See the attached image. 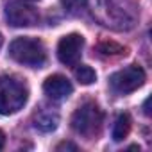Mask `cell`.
Masks as SVG:
<instances>
[{
    "label": "cell",
    "mask_w": 152,
    "mask_h": 152,
    "mask_svg": "<svg viewBox=\"0 0 152 152\" xmlns=\"http://www.w3.org/2000/svg\"><path fill=\"white\" fill-rule=\"evenodd\" d=\"M75 79H77L81 84H93L97 81V73L91 66L88 64H79L75 68Z\"/></svg>",
    "instance_id": "obj_11"
},
{
    "label": "cell",
    "mask_w": 152,
    "mask_h": 152,
    "mask_svg": "<svg viewBox=\"0 0 152 152\" xmlns=\"http://www.w3.org/2000/svg\"><path fill=\"white\" fill-rule=\"evenodd\" d=\"M93 18L111 31H129L138 20V9L131 0H86Z\"/></svg>",
    "instance_id": "obj_1"
},
{
    "label": "cell",
    "mask_w": 152,
    "mask_h": 152,
    "mask_svg": "<svg viewBox=\"0 0 152 152\" xmlns=\"http://www.w3.org/2000/svg\"><path fill=\"white\" fill-rule=\"evenodd\" d=\"M6 18L13 27H32L39 22V13L23 2H9L6 6Z\"/></svg>",
    "instance_id": "obj_7"
},
{
    "label": "cell",
    "mask_w": 152,
    "mask_h": 152,
    "mask_svg": "<svg viewBox=\"0 0 152 152\" xmlns=\"http://www.w3.org/2000/svg\"><path fill=\"white\" fill-rule=\"evenodd\" d=\"M63 148H72V150H77V147L72 145V143H61V145H57V150H63Z\"/></svg>",
    "instance_id": "obj_14"
},
{
    "label": "cell",
    "mask_w": 152,
    "mask_h": 152,
    "mask_svg": "<svg viewBox=\"0 0 152 152\" xmlns=\"http://www.w3.org/2000/svg\"><path fill=\"white\" fill-rule=\"evenodd\" d=\"M2 41H4V39H2V34H0V47H2Z\"/></svg>",
    "instance_id": "obj_17"
},
{
    "label": "cell",
    "mask_w": 152,
    "mask_h": 152,
    "mask_svg": "<svg viewBox=\"0 0 152 152\" xmlns=\"http://www.w3.org/2000/svg\"><path fill=\"white\" fill-rule=\"evenodd\" d=\"M61 2L70 15H81L86 7V0H61Z\"/></svg>",
    "instance_id": "obj_12"
},
{
    "label": "cell",
    "mask_w": 152,
    "mask_h": 152,
    "mask_svg": "<svg viewBox=\"0 0 152 152\" xmlns=\"http://www.w3.org/2000/svg\"><path fill=\"white\" fill-rule=\"evenodd\" d=\"M143 84H145V72L138 64H131L124 70H118L109 77V86L118 95L132 93Z\"/></svg>",
    "instance_id": "obj_5"
},
{
    "label": "cell",
    "mask_w": 152,
    "mask_h": 152,
    "mask_svg": "<svg viewBox=\"0 0 152 152\" xmlns=\"http://www.w3.org/2000/svg\"><path fill=\"white\" fill-rule=\"evenodd\" d=\"M9 56L16 63L31 68H41L47 63L45 47L36 38H16L9 45Z\"/></svg>",
    "instance_id": "obj_3"
},
{
    "label": "cell",
    "mask_w": 152,
    "mask_h": 152,
    "mask_svg": "<svg viewBox=\"0 0 152 152\" xmlns=\"http://www.w3.org/2000/svg\"><path fill=\"white\" fill-rule=\"evenodd\" d=\"M29 99V90L23 81L4 75L0 77V115H15L18 113Z\"/></svg>",
    "instance_id": "obj_2"
},
{
    "label": "cell",
    "mask_w": 152,
    "mask_h": 152,
    "mask_svg": "<svg viewBox=\"0 0 152 152\" xmlns=\"http://www.w3.org/2000/svg\"><path fill=\"white\" fill-rule=\"evenodd\" d=\"M4 143H6V136H4V132L0 131V148L4 147Z\"/></svg>",
    "instance_id": "obj_15"
},
{
    "label": "cell",
    "mask_w": 152,
    "mask_h": 152,
    "mask_svg": "<svg viewBox=\"0 0 152 152\" xmlns=\"http://www.w3.org/2000/svg\"><path fill=\"white\" fill-rule=\"evenodd\" d=\"M148 100H150V99H147V100H145V106H143V111H145V115H150V111H148Z\"/></svg>",
    "instance_id": "obj_16"
},
{
    "label": "cell",
    "mask_w": 152,
    "mask_h": 152,
    "mask_svg": "<svg viewBox=\"0 0 152 152\" xmlns=\"http://www.w3.org/2000/svg\"><path fill=\"white\" fill-rule=\"evenodd\" d=\"M129 131H131V116H129L127 113H122V115L116 118L115 125H113V140H115V141L125 140L127 134H129Z\"/></svg>",
    "instance_id": "obj_10"
},
{
    "label": "cell",
    "mask_w": 152,
    "mask_h": 152,
    "mask_svg": "<svg viewBox=\"0 0 152 152\" xmlns=\"http://www.w3.org/2000/svg\"><path fill=\"white\" fill-rule=\"evenodd\" d=\"M99 50L102 52V54H106V56H115V54H125V48H122L120 45H116V43H102L100 47H99Z\"/></svg>",
    "instance_id": "obj_13"
},
{
    "label": "cell",
    "mask_w": 152,
    "mask_h": 152,
    "mask_svg": "<svg viewBox=\"0 0 152 152\" xmlns=\"http://www.w3.org/2000/svg\"><path fill=\"white\" fill-rule=\"evenodd\" d=\"M34 127L41 132H52L56 131L57 124H59V113L54 109V107H41L36 111L34 118Z\"/></svg>",
    "instance_id": "obj_9"
},
{
    "label": "cell",
    "mask_w": 152,
    "mask_h": 152,
    "mask_svg": "<svg viewBox=\"0 0 152 152\" xmlns=\"http://www.w3.org/2000/svg\"><path fill=\"white\" fill-rule=\"evenodd\" d=\"M43 91L50 99L61 100V99H66V97L72 95L73 86H72V83L64 77V75H50V77L43 83Z\"/></svg>",
    "instance_id": "obj_8"
},
{
    "label": "cell",
    "mask_w": 152,
    "mask_h": 152,
    "mask_svg": "<svg viewBox=\"0 0 152 152\" xmlns=\"http://www.w3.org/2000/svg\"><path fill=\"white\" fill-rule=\"evenodd\" d=\"M70 122H72V129L77 134L91 140L93 136L99 134L104 122V115L95 102H84L83 106L75 109Z\"/></svg>",
    "instance_id": "obj_4"
},
{
    "label": "cell",
    "mask_w": 152,
    "mask_h": 152,
    "mask_svg": "<svg viewBox=\"0 0 152 152\" xmlns=\"http://www.w3.org/2000/svg\"><path fill=\"white\" fill-rule=\"evenodd\" d=\"M84 47V38L77 32L66 34L59 39L57 45V57L63 64L66 66H73L77 64V61L81 59V52Z\"/></svg>",
    "instance_id": "obj_6"
}]
</instances>
